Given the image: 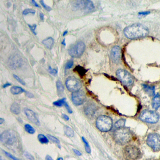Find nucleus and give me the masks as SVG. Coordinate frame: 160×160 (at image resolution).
Returning <instances> with one entry per match:
<instances>
[{
  "label": "nucleus",
  "mask_w": 160,
  "mask_h": 160,
  "mask_svg": "<svg viewBox=\"0 0 160 160\" xmlns=\"http://www.w3.org/2000/svg\"><path fill=\"white\" fill-rule=\"evenodd\" d=\"M10 85H11V84H10V83H6V84H5V85L3 86V88H6V87H8V86H10Z\"/></svg>",
  "instance_id": "obj_45"
},
{
  "label": "nucleus",
  "mask_w": 160,
  "mask_h": 160,
  "mask_svg": "<svg viewBox=\"0 0 160 160\" xmlns=\"http://www.w3.org/2000/svg\"><path fill=\"white\" fill-rule=\"evenodd\" d=\"M54 43V40L52 38H48L43 41V44L48 49H51Z\"/></svg>",
  "instance_id": "obj_18"
},
{
  "label": "nucleus",
  "mask_w": 160,
  "mask_h": 160,
  "mask_svg": "<svg viewBox=\"0 0 160 160\" xmlns=\"http://www.w3.org/2000/svg\"><path fill=\"white\" fill-rule=\"evenodd\" d=\"M71 98H72L73 103L77 106L83 104L86 100L85 93L81 90L73 93Z\"/></svg>",
  "instance_id": "obj_11"
},
{
  "label": "nucleus",
  "mask_w": 160,
  "mask_h": 160,
  "mask_svg": "<svg viewBox=\"0 0 160 160\" xmlns=\"http://www.w3.org/2000/svg\"><path fill=\"white\" fill-rule=\"evenodd\" d=\"M65 107H66V109H67V110H68V113H73L72 110H71V109L70 108V107L69 106V105H68V103H65Z\"/></svg>",
  "instance_id": "obj_38"
},
{
  "label": "nucleus",
  "mask_w": 160,
  "mask_h": 160,
  "mask_svg": "<svg viewBox=\"0 0 160 160\" xmlns=\"http://www.w3.org/2000/svg\"><path fill=\"white\" fill-rule=\"evenodd\" d=\"M66 103V99L63 98L61 99V100H58V101H56L54 102L53 105L56 106H58V107H61V106H62L63 105H65V104Z\"/></svg>",
  "instance_id": "obj_28"
},
{
  "label": "nucleus",
  "mask_w": 160,
  "mask_h": 160,
  "mask_svg": "<svg viewBox=\"0 0 160 160\" xmlns=\"http://www.w3.org/2000/svg\"><path fill=\"white\" fill-rule=\"evenodd\" d=\"M28 26H29V28L31 29V31H32V32L35 35H36V33L35 32V29H36V25H28Z\"/></svg>",
  "instance_id": "obj_36"
},
{
  "label": "nucleus",
  "mask_w": 160,
  "mask_h": 160,
  "mask_svg": "<svg viewBox=\"0 0 160 160\" xmlns=\"http://www.w3.org/2000/svg\"><path fill=\"white\" fill-rule=\"evenodd\" d=\"M125 124H126V120H124V119H121V120H119L118 121L116 122L115 125H114V127L116 129L124 128V126H125Z\"/></svg>",
  "instance_id": "obj_22"
},
{
  "label": "nucleus",
  "mask_w": 160,
  "mask_h": 160,
  "mask_svg": "<svg viewBox=\"0 0 160 160\" xmlns=\"http://www.w3.org/2000/svg\"><path fill=\"white\" fill-rule=\"evenodd\" d=\"M118 78L123 85L126 86H130L134 83V79L131 74L124 69H118L116 72Z\"/></svg>",
  "instance_id": "obj_7"
},
{
  "label": "nucleus",
  "mask_w": 160,
  "mask_h": 160,
  "mask_svg": "<svg viewBox=\"0 0 160 160\" xmlns=\"http://www.w3.org/2000/svg\"><path fill=\"white\" fill-rule=\"evenodd\" d=\"M56 87H57L58 91L59 93L61 94V93L64 92V86H63L61 81H60V80L57 81V82H56Z\"/></svg>",
  "instance_id": "obj_26"
},
{
  "label": "nucleus",
  "mask_w": 160,
  "mask_h": 160,
  "mask_svg": "<svg viewBox=\"0 0 160 160\" xmlns=\"http://www.w3.org/2000/svg\"><path fill=\"white\" fill-rule=\"evenodd\" d=\"M31 3H32L33 4V5H34V6H36V7H38V8H39V7H40V6H39V5L37 4V3H36V2H35V1H31Z\"/></svg>",
  "instance_id": "obj_44"
},
{
  "label": "nucleus",
  "mask_w": 160,
  "mask_h": 160,
  "mask_svg": "<svg viewBox=\"0 0 160 160\" xmlns=\"http://www.w3.org/2000/svg\"><path fill=\"white\" fill-rule=\"evenodd\" d=\"M66 86L70 91L76 92L79 91L81 88V83L77 78L71 76L67 78L66 81Z\"/></svg>",
  "instance_id": "obj_10"
},
{
  "label": "nucleus",
  "mask_w": 160,
  "mask_h": 160,
  "mask_svg": "<svg viewBox=\"0 0 160 160\" xmlns=\"http://www.w3.org/2000/svg\"><path fill=\"white\" fill-rule=\"evenodd\" d=\"M140 119L143 121L149 123H156L158 121L160 116L157 113L151 110H144L140 115Z\"/></svg>",
  "instance_id": "obj_4"
},
{
  "label": "nucleus",
  "mask_w": 160,
  "mask_h": 160,
  "mask_svg": "<svg viewBox=\"0 0 160 160\" xmlns=\"http://www.w3.org/2000/svg\"><path fill=\"white\" fill-rule=\"evenodd\" d=\"M46 160H53L52 158L49 155H46Z\"/></svg>",
  "instance_id": "obj_43"
},
{
  "label": "nucleus",
  "mask_w": 160,
  "mask_h": 160,
  "mask_svg": "<svg viewBox=\"0 0 160 160\" xmlns=\"http://www.w3.org/2000/svg\"><path fill=\"white\" fill-rule=\"evenodd\" d=\"M147 144L153 150L160 151V135L157 133H151L149 134L146 140Z\"/></svg>",
  "instance_id": "obj_9"
},
{
  "label": "nucleus",
  "mask_w": 160,
  "mask_h": 160,
  "mask_svg": "<svg viewBox=\"0 0 160 160\" xmlns=\"http://www.w3.org/2000/svg\"><path fill=\"white\" fill-rule=\"evenodd\" d=\"M62 44H63V45H66V43H65V40H63V41H62Z\"/></svg>",
  "instance_id": "obj_48"
},
{
  "label": "nucleus",
  "mask_w": 160,
  "mask_h": 160,
  "mask_svg": "<svg viewBox=\"0 0 160 160\" xmlns=\"http://www.w3.org/2000/svg\"><path fill=\"white\" fill-rule=\"evenodd\" d=\"M11 92L12 94L16 95V94H21L22 93L25 92V91L23 88L19 86H13L11 88Z\"/></svg>",
  "instance_id": "obj_19"
},
{
  "label": "nucleus",
  "mask_w": 160,
  "mask_h": 160,
  "mask_svg": "<svg viewBox=\"0 0 160 160\" xmlns=\"http://www.w3.org/2000/svg\"><path fill=\"white\" fill-rule=\"evenodd\" d=\"M149 33L148 29L141 24H134L126 27L124 29V34L126 38L131 40L145 37Z\"/></svg>",
  "instance_id": "obj_1"
},
{
  "label": "nucleus",
  "mask_w": 160,
  "mask_h": 160,
  "mask_svg": "<svg viewBox=\"0 0 160 160\" xmlns=\"http://www.w3.org/2000/svg\"><path fill=\"white\" fill-rule=\"evenodd\" d=\"M74 71H76L80 75L83 76L85 73H86V71L85 68H83V67H81V66H77L75 68H74Z\"/></svg>",
  "instance_id": "obj_24"
},
{
  "label": "nucleus",
  "mask_w": 160,
  "mask_h": 160,
  "mask_svg": "<svg viewBox=\"0 0 160 160\" xmlns=\"http://www.w3.org/2000/svg\"><path fill=\"white\" fill-rule=\"evenodd\" d=\"M47 137L48 138V139L51 140V141H52L53 142H54V143H57V144L60 145V141H59L58 139H57L56 138L54 137V136H53L51 135H49V134L47 135Z\"/></svg>",
  "instance_id": "obj_31"
},
{
  "label": "nucleus",
  "mask_w": 160,
  "mask_h": 160,
  "mask_svg": "<svg viewBox=\"0 0 160 160\" xmlns=\"http://www.w3.org/2000/svg\"><path fill=\"white\" fill-rule=\"evenodd\" d=\"M25 113L27 118L31 122H33L34 124H36L37 125H40V121H39L38 119L37 116H36L34 111H33L31 109H28V108H26V109H25Z\"/></svg>",
  "instance_id": "obj_14"
},
{
  "label": "nucleus",
  "mask_w": 160,
  "mask_h": 160,
  "mask_svg": "<svg viewBox=\"0 0 160 160\" xmlns=\"http://www.w3.org/2000/svg\"><path fill=\"white\" fill-rule=\"evenodd\" d=\"M38 138L40 143H42V144H48L49 143V139L46 136H45V135H43V134H39L38 136Z\"/></svg>",
  "instance_id": "obj_23"
},
{
  "label": "nucleus",
  "mask_w": 160,
  "mask_h": 160,
  "mask_svg": "<svg viewBox=\"0 0 160 160\" xmlns=\"http://www.w3.org/2000/svg\"><path fill=\"white\" fill-rule=\"evenodd\" d=\"M149 13H150V12H149V11H146V12L140 13H139V14H140V15H147V14H149Z\"/></svg>",
  "instance_id": "obj_40"
},
{
  "label": "nucleus",
  "mask_w": 160,
  "mask_h": 160,
  "mask_svg": "<svg viewBox=\"0 0 160 160\" xmlns=\"http://www.w3.org/2000/svg\"><path fill=\"white\" fill-rule=\"evenodd\" d=\"M132 134L128 128H118L114 131V138L116 141L120 145H125L131 140Z\"/></svg>",
  "instance_id": "obj_2"
},
{
  "label": "nucleus",
  "mask_w": 160,
  "mask_h": 160,
  "mask_svg": "<svg viewBox=\"0 0 160 160\" xmlns=\"http://www.w3.org/2000/svg\"><path fill=\"white\" fill-rule=\"evenodd\" d=\"M82 140H83V141L85 143V149H86V151L88 153H91V148H90V146L89 145V143L88 142V141L86 140L84 137H82Z\"/></svg>",
  "instance_id": "obj_27"
},
{
  "label": "nucleus",
  "mask_w": 160,
  "mask_h": 160,
  "mask_svg": "<svg viewBox=\"0 0 160 160\" xmlns=\"http://www.w3.org/2000/svg\"><path fill=\"white\" fill-rule=\"evenodd\" d=\"M57 160H63V158H59L57 159Z\"/></svg>",
  "instance_id": "obj_50"
},
{
  "label": "nucleus",
  "mask_w": 160,
  "mask_h": 160,
  "mask_svg": "<svg viewBox=\"0 0 160 160\" xmlns=\"http://www.w3.org/2000/svg\"><path fill=\"white\" fill-rule=\"evenodd\" d=\"M63 118L65 119V120H66V121H68V120H69V117H68L67 115H66V114H63Z\"/></svg>",
  "instance_id": "obj_42"
},
{
  "label": "nucleus",
  "mask_w": 160,
  "mask_h": 160,
  "mask_svg": "<svg viewBox=\"0 0 160 160\" xmlns=\"http://www.w3.org/2000/svg\"><path fill=\"white\" fill-rule=\"evenodd\" d=\"M24 155H25V156L26 158L28 159L29 160H34V157H33L31 154L28 153L27 152L25 153H24Z\"/></svg>",
  "instance_id": "obj_34"
},
{
  "label": "nucleus",
  "mask_w": 160,
  "mask_h": 160,
  "mask_svg": "<svg viewBox=\"0 0 160 160\" xmlns=\"http://www.w3.org/2000/svg\"><path fill=\"white\" fill-rule=\"evenodd\" d=\"M49 73L52 74H56L58 73V71L55 69H52L51 67H49Z\"/></svg>",
  "instance_id": "obj_37"
},
{
  "label": "nucleus",
  "mask_w": 160,
  "mask_h": 160,
  "mask_svg": "<svg viewBox=\"0 0 160 160\" xmlns=\"http://www.w3.org/2000/svg\"><path fill=\"white\" fill-rule=\"evenodd\" d=\"M28 14H35V11L32 9H26L23 11V15H27Z\"/></svg>",
  "instance_id": "obj_29"
},
{
  "label": "nucleus",
  "mask_w": 160,
  "mask_h": 160,
  "mask_svg": "<svg viewBox=\"0 0 160 160\" xmlns=\"http://www.w3.org/2000/svg\"><path fill=\"white\" fill-rule=\"evenodd\" d=\"M152 106L155 109H158L160 107V96L159 94H156L154 96V98L153 100Z\"/></svg>",
  "instance_id": "obj_16"
},
{
  "label": "nucleus",
  "mask_w": 160,
  "mask_h": 160,
  "mask_svg": "<svg viewBox=\"0 0 160 160\" xmlns=\"http://www.w3.org/2000/svg\"><path fill=\"white\" fill-rule=\"evenodd\" d=\"M0 140L5 145H12L16 141V135L12 130H6L1 134Z\"/></svg>",
  "instance_id": "obj_8"
},
{
  "label": "nucleus",
  "mask_w": 160,
  "mask_h": 160,
  "mask_svg": "<svg viewBox=\"0 0 160 160\" xmlns=\"http://www.w3.org/2000/svg\"><path fill=\"white\" fill-rule=\"evenodd\" d=\"M143 88H144V89L145 90V91L148 93L150 96L154 95V87L149 86H148V85H143Z\"/></svg>",
  "instance_id": "obj_21"
},
{
  "label": "nucleus",
  "mask_w": 160,
  "mask_h": 160,
  "mask_svg": "<svg viewBox=\"0 0 160 160\" xmlns=\"http://www.w3.org/2000/svg\"><path fill=\"white\" fill-rule=\"evenodd\" d=\"M13 76H14V78L17 80L18 81L19 83H20V84H21V85H26L25 82H24V81H23V80H22L21 78H19L17 75H15V74H14V75H13Z\"/></svg>",
  "instance_id": "obj_33"
},
{
  "label": "nucleus",
  "mask_w": 160,
  "mask_h": 160,
  "mask_svg": "<svg viewBox=\"0 0 160 160\" xmlns=\"http://www.w3.org/2000/svg\"><path fill=\"white\" fill-rule=\"evenodd\" d=\"M125 157L128 160H136L141 156V152L139 148L134 145L126 146L124 149Z\"/></svg>",
  "instance_id": "obj_5"
},
{
  "label": "nucleus",
  "mask_w": 160,
  "mask_h": 160,
  "mask_svg": "<svg viewBox=\"0 0 160 160\" xmlns=\"http://www.w3.org/2000/svg\"><path fill=\"white\" fill-rule=\"evenodd\" d=\"M73 151H74V153H75V154L78 156H81L82 154L80 152V151H79L78 150H77V149H73Z\"/></svg>",
  "instance_id": "obj_39"
},
{
  "label": "nucleus",
  "mask_w": 160,
  "mask_h": 160,
  "mask_svg": "<svg viewBox=\"0 0 160 160\" xmlns=\"http://www.w3.org/2000/svg\"><path fill=\"white\" fill-rule=\"evenodd\" d=\"M26 96H27L28 98L34 97V96L33 95V94H31V93H29V92H26Z\"/></svg>",
  "instance_id": "obj_41"
},
{
  "label": "nucleus",
  "mask_w": 160,
  "mask_h": 160,
  "mask_svg": "<svg viewBox=\"0 0 160 160\" xmlns=\"http://www.w3.org/2000/svg\"><path fill=\"white\" fill-rule=\"evenodd\" d=\"M110 56L114 63H118L120 61L121 58V49L120 46H115L111 49Z\"/></svg>",
  "instance_id": "obj_13"
},
{
  "label": "nucleus",
  "mask_w": 160,
  "mask_h": 160,
  "mask_svg": "<svg viewBox=\"0 0 160 160\" xmlns=\"http://www.w3.org/2000/svg\"><path fill=\"white\" fill-rule=\"evenodd\" d=\"M86 46L83 41H78L73 45L69 49V54L73 58L81 57L85 51Z\"/></svg>",
  "instance_id": "obj_6"
},
{
  "label": "nucleus",
  "mask_w": 160,
  "mask_h": 160,
  "mask_svg": "<svg viewBox=\"0 0 160 160\" xmlns=\"http://www.w3.org/2000/svg\"><path fill=\"white\" fill-rule=\"evenodd\" d=\"M3 122H4V120L3 118L0 119V125H2Z\"/></svg>",
  "instance_id": "obj_47"
},
{
  "label": "nucleus",
  "mask_w": 160,
  "mask_h": 160,
  "mask_svg": "<svg viewBox=\"0 0 160 160\" xmlns=\"http://www.w3.org/2000/svg\"><path fill=\"white\" fill-rule=\"evenodd\" d=\"M25 128L26 132H28L29 134H34L35 133V129H34V128L29 124H26L25 126Z\"/></svg>",
  "instance_id": "obj_25"
},
{
  "label": "nucleus",
  "mask_w": 160,
  "mask_h": 160,
  "mask_svg": "<svg viewBox=\"0 0 160 160\" xmlns=\"http://www.w3.org/2000/svg\"><path fill=\"white\" fill-rule=\"evenodd\" d=\"M4 153H5V154H6V155L8 157H9V158H11V160H20L19 159H18L17 158H16V157H14V156H13L12 154H11L10 153H9L6 152V151H4Z\"/></svg>",
  "instance_id": "obj_32"
},
{
  "label": "nucleus",
  "mask_w": 160,
  "mask_h": 160,
  "mask_svg": "<svg viewBox=\"0 0 160 160\" xmlns=\"http://www.w3.org/2000/svg\"><path fill=\"white\" fill-rule=\"evenodd\" d=\"M10 110L13 113L15 114H19L21 111V108H20V105L18 103H14L11 105Z\"/></svg>",
  "instance_id": "obj_17"
},
{
  "label": "nucleus",
  "mask_w": 160,
  "mask_h": 160,
  "mask_svg": "<svg viewBox=\"0 0 160 160\" xmlns=\"http://www.w3.org/2000/svg\"><path fill=\"white\" fill-rule=\"evenodd\" d=\"M96 111V107L94 105H89L85 108V112L87 116H93Z\"/></svg>",
  "instance_id": "obj_15"
},
{
  "label": "nucleus",
  "mask_w": 160,
  "mask_h": 160,
  "mask_svg": "<svg viewBox=\"0 0 160 160\" xmlns=\"http://www.w3.org/2000/svg\"><path fill=\"white\" fill-rule=\"evenodd\" d=\"M64 131L66 136H68L69 137H73L74 135V132L73 129L69 127L68 126H65L64 128Z\"/></svg>",
  "instance_id": "obj_20"
},
{
  "label": "nucleus",
  "mask_w": 160,
  "mask_h": 160,
  "mask_svg": "<svg viewBox=\"0 0 160 160\" xmlns=\"http://www.w3.org/2000/svg\"><path fill=\"white\" fill-rule=\"evenodd\" d=\"M40 16L42 20H44V15H43V13H40Z\"/></svg>",
  "instance_id": "obj_46"
},
{
  "label": "nucleus",
  "mask_w": 160,
  "mask_h": 160,
  "mask_svg": "<svg viewBox=\"0 0 160 160\" xmlns=\"http://www.w3.org/2000/svg\"><path fill=\"white\" fill-rule=\"evenodd\" d=\"M96 125L98 129L102 132H108L112 128V119L108 116H100L96 120Z\"/></svg>",
  "instance_id": "obj_3"
},
{
  "label": "nucleus",
  "mask_w": 160,
  "mask_h": 160,
  "mask_svg": "<svg viewBox=\"0 0 160 160\" xmlns=\"http://www.w3.org/2000/svg\"><path fill=\"white\" fill-rule=\"evenodd\" d=\"M40 3H41V5H42V6H43V7H44V8H45V9H46V10H47V11H51V8H50L49 6H47V5H46V4H45V3H44V1H40Z\"/></svg>",
  "instance_id": "obj_35"
},
{
  "label": "nucleus",
  "mask_w": 160,
  "mask_h": 160,
  "mask_svg": "<svg viewBox=\"0 0 160 160\" xmlns=\"http://www.w3.org/2000/svg\"><path fill=\"white\" fill-rule=\"evenodd\" d=\"M67 33H68V31H65V32H64V33H63V36H65L66 35V34H67Z\"/></svg>",
  "instance_id": "obj_49"
},
{
  "label": "nucleus",
  "mask_w": 160,
  "mask_h": 160,
  "mask_svg": "<svg viewBox=\"0 0 160 160\" xmlns=\"http://www.w3.org/2000/svg\"><path fill=\"white\" fill-rule=\"evenodd\" d=\"M73 64H74V62L73 60H69L67 63H66V65H65V69H70L73 67Z\"/></svg>",
  "instance_id": "obj_30"
},
{
  "label": "nucleus",
  "mask_w": 160,
  "mask_h": 160,
  "mask_svg": "<svg viewBox=\"0 0 160 160\" xmlns=\"http://www.w3.org/2000/svg\"><path fill=\"white\" fill-rule=\"evenodd\" d=\"M74 6L78 9H83L88 11L94 9V5L91 1H78L75 2Z\"/></svg>",
  "instance_id": "obj_12"
},
{
  "label": "nucleus",
  "mask_w": 160,
  "mask_h": 160,
  "mask_svg": "<svg viewBox=\"0 0 160 160\" xmlns=\"http://www.w3.org/2000/svg\"><path fill=\"white\" fill-rule=\"evenodd\" d=\"M3 160V159H2V158H1V160Z\"/></svg>",
  "instance_id": "obj_51"
}]
</instances>
